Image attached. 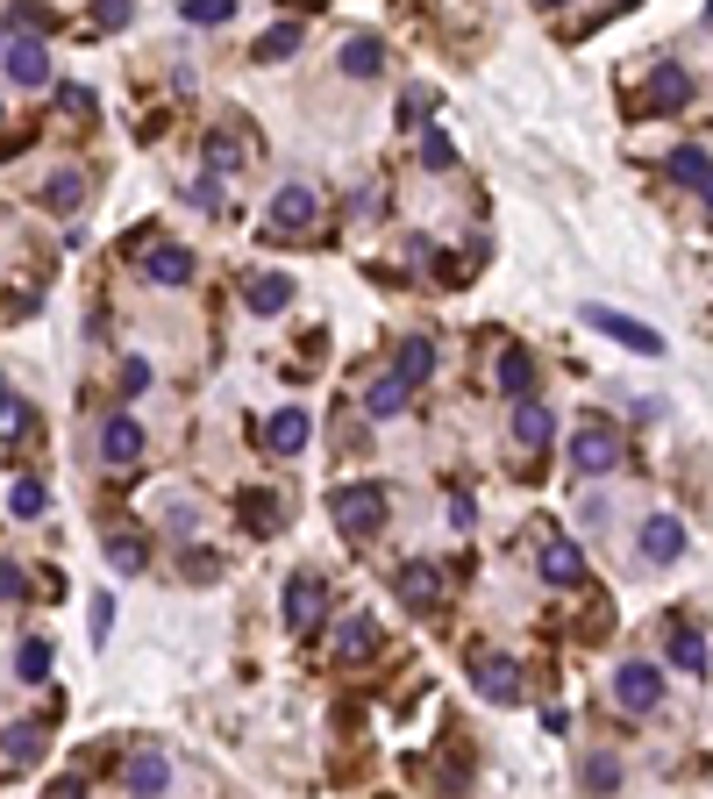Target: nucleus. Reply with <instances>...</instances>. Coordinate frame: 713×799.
Here are the masks:
<instances>
[{
	"label": "nucleus",
	"instance_id": "f257e3e1",
	"mask_svg": "<svg viewBox=\"0 0 713 799\" xmlns=\"http://www.w3.org/2000/svg\"><path fill=\"white\" fill-rule=\"evenodd\" d=\"M328 507H336V529L350 536V542H364V536L386 529V486H343Z\"/></svg>",
	"mask_w": 713,
	"mask_h": 799
},
{
	"label": "nucleus",
	"instance_id": "f03ea898",
	"mask_svg": "<svg viewBox=\"0 0 713 799\" xmlns=\"http://www.w3.org/2000/svg\"><path fill=\"white\" fill-rule=\"evenodd\" d=\"M585 328H599V336H614L620 350H635V357H663V336L649 322H635V314H620V307H585Z\"/></svg>",
	"mask_w": 713,
	"mask_h": 799
},
{
	"label": "nucleus",
	"instance_id": "7ed1b4c3",
	"mask_svg": "<svg viewBox=\"0 0 713 799\" xmlns=\"http://www.w3.org/2000/svg\"><path fill=\"white\" fill-rule=\"evenodd\" d=\"M571 464H579L585 478H606V472H620V435L606 429V421H585V429L571 435Z\"/></svg>",
	"mask_w": 713,
	"mask_h": 799
},
{
	"label": "nucleus",
	"instance_id": "20e7f679",
	"mask_svg": "<svg viewBox=\"0 0 713 799\" xmlns=\"http://www.w3.org/2000/svg\"><path fill=\"white\" fill-rule=\"evenodd\" d=\"M271 229H279V236H307L314 229V222H322V201H314V186H279V193H271Z\"/></svg>",
	"mask_w": 713,
	"mask_h": 799
},
{
	"label": "nucleus",
	"instance_id": "39448f33",
	"mask_svg": "<svg viewBox=\"0 0 713 799\" xmlns=\"http://www.w3.org/2000/svg\"><path fill=\"white\" fill-rule=\"evenodd\" d=\"M136 258H143L150 285H193V250L186 244H143V236H136Z\"/></svg>",
	"mask_w": 713,
	"mask_h": 799
},
{
	"label": "nucleus",
	"instance_id": "423d86ee",
	"mask_svg": "<svg viewBox=\"0 0 713 799\" xmlns=\"http://www.w3.org/2000/svg\"><path fill=\"white\" fill-rule=\"evenodd\" d=\"M614 700L628 706V714H649V706L663 700V671L657 665H620L614 671Z\"/></svg>",
	"mask_w": 713,
	"mask_h": 799
},
{
	"label": "nucleus",
	"instance_id": "0eeeda50",
	"mask_svg": "<svg viewBox=\"0 0 713 799\" xmlns=\"http://www.w3.org/2000/svg\"><path fill=\"white\" fill-rule=\"evenodd\" d=\"M0 65H8V79H14V86H51V51H43L36 36L0 43Z\"/></svg>",
	"mask_w": 713,
	"mask_h": 799
},
{
	"label": "nucleus",
	"instance_id": "6e6552de",
	"mask_svg": "<svg viewBox=\"0 0 713 799\" xmlns=\"http://www.w3.org/2000/svg\"><path fill=\"white\" fill-rule=\"evenodd\" d=\"M635 542H642L649 564H678V557H685V521H678V515H649Z\"/></svg>",
	"mask_w": 713,
	"mask_h": 799
},
{
	"label": "nucleus",
	"instance_id": "1a4fd4ad",
	"mask_svg": "<svg viewBox=\"0 0 713 799\" xmlns=\"http://www.w3.org/2000/svg\"><path fill=\"white\" fill-rule=\"evenodd\" d=\"M663 172H671L678 186H692V193H700V201L713 207V158H706L700 143H678L671 158H663Z\"/></svg>",
	"mask_w": 713,
	"mask_h": 799
},
{
	"label": "nucleus",
	"instance_id": "9d476101",
	"mask_svg": "<svg viewBox=\"0 0 713 799\" xmlns=\"http://www.w3.org/2000/svg\"><path fill=\"white\" fill-rule=\"evenodd\" d=\"M242 307L250 314H285L293 307V279H285V271H250V279H242Z\"/></svg>",
	"mask_w": 713,
	"mask_h": 799
},
{
	"label": "nucleus",
	"instance_id": "9b49d317",
	"mask_svg": "<svg viewBox=\"0 0 713 799\" xmlns=\"http://www.w3.org/2000/svg\"><path fill=\"white\" fill-rule=\"evenodd\" d=\"M685 100H692V72L678 65V57H663V65L649 72V108H657V115H678Z\"/></svg>",
	"mask_w": 713,
	"mask_h": 799
},
{
	"label": "nucleus",
	"instance_id": "f8f14e48",
	"mask_svg": "<svg viewBox=\"0 0 713 799\" xmlns=\"http://www.w3.org/2000/svg\"><path fill=\"white\" fill-rule=\"evenodd\" d=\"M307 435H314V421L300 414V407H279V414L264 421V450H271V457H300Z\"/></svg>",
	"mask_w": 713,
	"mask_h": 799
},
{
	"label": "nucleus",
	"instance_id": "ddd939ff",
	"mask_svg": "<svg viewBox=\"0 0 713 799\" xmlns=\"http://www.w3.org/2000/svg\"><path fill=\"white\" fill-rule=\"evenodd\" d=\"M550 435H557V414L536 393H521V400H514V443H521V450H550Z\"/></svg>",
	"mask_w": 713,
	"mask_h": 799
},
{
	"label": "nucleus",
	"instance_id": "4468645a",
	"mask_svg": "<svg viewBox=\"0 0 713 799\" xmlns=\"http://www.w3.org/2000/svg\"><path fill=\"white\" fill-rule=\"evenodd\" d=\"M100 457H108L115 472H129V464L143 457V421H136V414H115L108 429H100Z\"/></svg>",
	"mask_w": 713,
	"mask_h": 799
},
{
	"label": "nucleus",
	"instance_id": "2eb2a0df",
	"mask_svg": "<svg viewBox=\"0 0 713 799\" xmlns=\"http://www.w3.org/2000/svg\"><path fill=\"white\" fill-rule=\"evenodd\" d=\"M493 386H499V393H507V400H521V393H536V357H528V350H521V343H507V350H499V357H493Z\"/></svg>",
	"mask_w": 713,
	"mask_h": 799
},
{
	"label": "nucleus",
	"instance_id": "dca6fc26",
	"mask_svg": "<svg viewBox=\"0 0 713 799\" xmlns=\"http://www.w3.org/2000/svg\"><path fill=\"white\" fill-rule=\"evenodd\" d=\"M285 622L293 628L322 622V579H314V571H293V579H285Z\"/></svg>",
	"mask_w": 713,
	"mask_h": 799
},
{
	"label": "nucleus",
	"instance_id": "f3484780",
	"mask_svg": "<svg viewBox=\"0 0 713 799\" xmlns=\"http://www.w3.org/2000/svg\"><path fill=\"white\" fill-rule=\"evenodd\" d=\"M407 400H414V386H407L400 371H386V379H371V386H364V414H371V421L407 414Z\"/></svg>",
	"mask_w": 713,
	"mask_h": 799
},
{
	"label": "nucleus",
	"instance_id": "a211bd4d",
	"mask_svg": "<svg viewBox=\"0 0 713 799\" xmlns=\"http://www.w3.org/2000/svg\"><path fill=\"white\" fill-rule=\"evenodd\" d=\"M478 692L493 706H514V700H521V671H514L507 657H478Z\"/></svg>",
	"mask_w": 713,
	"mask_h": 799
},
{
	"label": "nucleus",
	"instance_id": "6ab92c4d",
	"mask_svg": "<svg viewBox=\"0 0 713 799\" xmlns=\"http://www.w3.org/2000/svg\"><path fill=\"white\" fill-rule=\"evenodd\" d=\"M542 579H550V585H579V579H585L579 542H564V536H550V542H542Z\"/></svg>",
	"mask_w": 713,
	"mask_h": 799
},
{
	"label": "nucleus",
	"instance_id": "aec40b11",
	"mask_svg": "<svg viewBox=\"0 0 713 799\" xmlns=\"http://www.w3.org/2000/svg\"><path fill=\"white\" fill-rule=\"evenodd\" d=\"M36 757H43V728H36V721L0 728V764H8V771H22V764H36Z\"/></svg>",
	"mask_w": 713,
	"mask_h": 799
},
{
	"label": "nucleus",
	"instance_id": "412c9836",
	"mask_svg": "<svg viewBox=\"0 0 713 799\" xmlns=\"http://www.w3.org/2000/svg\"><path fill=\"white\" fill-rule=\"evenodd\" d=\"M671 665H678V671H692V678L706 671V636H700L692 622H671Z\"/></svg>",
	"mask_w": 713,
	"mask_h": 799
},
{
	"label": "nucleus",
	"instance_id": "4be33fe9",
	"mask_svg": "<svg viewBox=\"0 0 713 799\" xmlns=\"http://www.w3.org/2000/svg\"><path fill=\"white\" fill-rule=\"evenodd\" d=\"M400 593H407V607H435V600H443V571H435V564H407L400 571Z\"/></svg>",
	"mask_w": 713,
	"mask_h": 799
},
{
	"label": "nucleus",
	"instance_id": "5701e85b",
	"mask_svg": "<svg viewBox=\"0 0 713 799\" xmlns=\"http://www.w3.org/2000/svg\"><path fill=\"white\" fill-rule=\"evenodd\" d=\"M129 786H136V792H164V786H172V764H164V749H136V757H129Z\"/></svg>",
	"mask_w": 713,
	"mask_h": 799
},
{
	"label": "nucleus",
	"instance_id": "b1692460",
	"mask_svg": "<svg viewBox=\"0 0 713 799\" xmlns=\"http://www.w3.org/2000/svg\"><path fill=\"white\" fill-rule=\"evenodd\" d=\"M343 72H350V79L386 72V43H378V36H350V43H343Z\"/></svg>",
	"mask_w": 713,
	"mask_h": 799
},
{
	"label": "nucleus",
	"instance_id": "393cba45",
	"mask_svg": "<svg viewBox=\"0 0 713 799\" xmlns=\"http://www.w3.org/2000/svg\"><path fill=\"white\" fill-rule=\"evenodd\" d=\"M392 371H400L407 386H421V379L435 371V343H429V336H407V343H400V365H392Z\"/></svg>",
	"mask_w": 713,
	"mask_h": 799
},
{
	"label": "nucleus",
	"instance_id": "a878e982",
	"mask_svg": "<svg viewBox=\"0 0 713 799\" xmlns=\"http://www.w3.org/2000/svg\"><path fill=\"white\" fill-rule=\"evenodd\" d=\"M378 643V622L371 614H343V628H336V657H364Z\"/></svg>",
	"mask_w": 713,
	"mask_h": 799
},
{
	"label": "nucleus",
	"instance_id": "bb28decb",
	"mask_svg": "<svg viewBox=\"0 0 713 799\" xmlns=\"http://www.w3.org/2000/svg\"><path fill=\"white\" fill-rule=\"evenodd\" d=\"M36 429V414H29L22 393H0V443H22V435Z\"/></svg>",
	"mask_w": 713,
	"mask_h": 799
},
{
	"label": "nucleus",
	"instance_id": "cd10ccee",
	"mask_svg": "<svg viewBox=\"0 0 713 799\" xmlns=\"http://www.w3.org/2000/svg\"><path fill=\"white\" fill-rule=\"evenodd\" d=\"M293 51H300V22H279V29H264V36H257V57H264V65H285Z\"/></svg>",
	"mask_w": 713,
	"mask_h": 799
},
{
	"label": "nucleus",
	"instance_id": "c85d7f7f",
	"mask_svg": "<svg viewBox=\"0 0 713 799\" xmlns=\"http://www.w3.org/2000/svg\"><path fill=\"white\" fill-rule=\"evenodd\" d=\"M108 564H115V579H136V571L150 564V550L136 536H108Z\"/></svg>",
	"mask_w": 713,
	"mask_h": 799
},
{
	"label": "nucleus",
	"instance_id": "c756f323",
	"mask_svg": "<svg viewBox=\"0 0 713 799\" xmlns=\"http://www.w3.org/2000/svg\"><path fill=\"white\" fill-rule=\"evenodd\" d=\"M14 678H22V685H43V678H51V643H22V650H14Z\"/></svg>",
	"mask_w": 713,
	"mask_h": 799
},
{
	"label": "nucleus",
	"instance_id": "7c9ffc66",
	"mask_svg": "<svg viewBox=\"0 0 713 799\" xmlns=\"http://www.w3.org/2000/svg\"><path fill=\"white\" fill-rule=\"evenodd\" d=\"M8 515H14V521H36V515H43V486H36V478H14Z\"/></svg>",
	"mask_w": 713,
	"mask_h": 799
},
{
	"label": "nucleus",
	"instance_id": "2f4dec72",
	"mask_svg": "<svg viewBox=\"0 0 713 799\" xmlns=\"http://www.w3.org/2000/svg\"><path fill=\"white\" fill-rule=\"evenodd\" d=\"M421 164H429V172H457V150H450V136H421Z\"/></svg>",
	"mask_w": 713,
	"mask_h": 799
},
{
	"label": "nucleus",
	"instance_id": "473e14b6",
	"mask_svg": "<svg viewBox=\"0 0 713 799\" xmlns=\"http://www.w3.org/2000/svg\"><path fill=\"white\" fill-rule=\"evenodd\" d=\"M585 786H593V792H614L620 786V757H585Z\"/></svg>",
	"mask_w": 713,
	"mask_h": 799
},
{
	"label": "nucleus",
	"instance_id": "72a5a7b5",
	"mask_svg": "<svg viewBox=\"0 0 713 799\" xmlns=\"http://www.w3.org/2000/svg\"><path fill=\"white\" fill-rule=\"evenodd\" d=\"M136 0H94V29H129Z\"/></svg>",
	"mask_w": 713,
	"mask_h": 799
},
{
	"label": "nucleus",
	"instance_id": "f704fd0d",
	"mask_svg": "<svg viewBox=\"0 0 713 799\" xmlns=\"http://www.w3.org/2000/svg\"><path fill=\"white\" fill-rule=\"evenodd\" d=\"M236 0H186V22H229Z\"/></svg>",
	"mask_w": 713,
	"mask_h": 799
},
{
	"label": "nucleus",
	"instance_id": "c9c22d12",
	"mask_svg": "<svg viewBox=\"0 0 713 799\" xmlns=\"http://www.w3.org/2000/svg\"><path fill=\"white\" fill-rule=\"evenodd\" d=\"M429 115H435V100H429V94H421V86H414V94L400 100V122H407V129H421V122H429Z\"/></svg>",
	"mask_w": 713,
	"mask_h": 799
},
{
	"label": "nucleus",
	"instance_id": "e433bc0d",
	"mask_svg": "<svg viewBox=\"0 0 713 799\" xmlns=\"http://www.w3.org/2000/svg\"><path fill=\"white\" fill-rule=\"evenodd\" d=\"M207 172H236V143L229 136H207Z\"/></svg>",
	"mask_w": 713,
	"mask_h": 799
},
{
	"label": "nucleus",
	"instance_id": "4c0bfd02",
	"mask_svg": "<svg viewBox=\"0 0 713 799\" xmlns=\"http://www.w3.org/2000/svg\"><path fill=\"white\" fill-rule=\"evenodd\" d=\"M57 108L65 115H94V94H86V86H57Z\"/></svg>",
	"mask_w": 713,
	"mask_h": 799
},
{
	"label": "nucleus",
	"instance_id": "58836bf2",
	"mask_svg": "<svg viewBox=\"0 0 713 799\" xmlns=\"http://www.w3.org/2000/svg\"><path fill=\"white\" fill-rule=\"evenodd\" d=\"M121 393H150V365H143V357H129V365H121Z\"/></svg>",
	"mask_w": 713,
	"mask_h": 799
},
{
	"label": "nucleus",
	"instance_id": "ea45409f",
	"mask_svg": "<svg viewBox=\"0 0 713 799\" xmlns=\"http://www.w3.org/2000/svg\"><path fill=\"white\" fill-rule=\"evenodd\" d=\"M72 201H79V172H57L51 179V207H72Z\"/></svg>",
	"mask_w": 713,
	"mask_h": 799
},
{
	"label": "nucleus",
	"instance_id": "a19ab883",
	"mask_svg": "<svg viewBox=\"0 0 713 799\" xmlns=\"http://www.w3.org/2000/svg\"><path fill=\"white\" fill-rule=\"evenodd\" d=\"M242 521H250V529H271V521H279V515H271V500H264V493H257V500H242Z\"/></svg>",
	"mask_w": 713,
	"mask_h": 799
},
{
	"label": "nucleus",
	"instance_id": "79ce46f5",
	"mask_svg": "<svg viewBox=\"0 0 713 799\" xmlns=\"http://www.w3.org/2000/svg\"><path fill=\"white\" fill-rule=\"evenodd\" d=\"M22 585H29V579L8 564V557H0V600H22Z\"/></svg>",
	"mask_w": 713,
	"mask_h": 799
},
{
	"label": "nucleus",
	"instance_id": "37998d69",
	"mask_svg": "<svg viewBox=\"0 0 713 799\" xmlns=\"http://www.w3.org/2000/svg\"><path fill=\"white\" fill-rule=\"evenodd\" d=\"M108 622H115V600L100 593V600H94V643H108Z\"/></svg>",
	"mask_w": 713,
	"mask_h": 799
},
{
	"label": "nucleus",
	"instance_id": "c03bdc74",
	"mask_svg": "<svg viewBox=\"0 0 713 799\" xmlns=\"http://www.w3.org/2000/svg\"><path fill=\"white\" fill-rule=\"evenodd\" d=\"M542 8H564V0H542Z\"/></svg>",
	"mask_w": 713,
	"mask_h": 799
},
{
	"label": "nucleus",
	"instance_id": "a18cd8bd",
	"mask_svg": "<svg viewBox=\"0 0 713 799\" xmlns=\"http://www.w3.org/2000/svg\"><path fill=\"white\" fill-rule=\"evenodd\" d=\"M706 22H713V0H706Z\"/></svg>",
	"mask_w": 713,
	"mask_h": 799
}]
</instances>
